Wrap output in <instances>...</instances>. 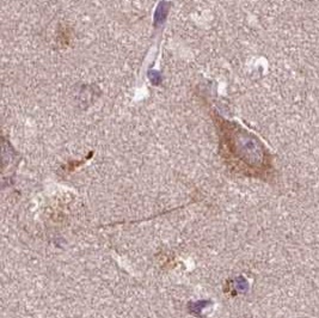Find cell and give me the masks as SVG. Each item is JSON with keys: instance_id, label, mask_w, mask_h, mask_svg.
I'll return each instance as SVG.
<instances>
[{"instance_id": "1", "label": "cell", "mask_w": 319, "mask_h": 318, "mask_svg": "<svg viewBox=\"0 0 319 318\" xmlns=\"http://www.w3.org/2000/svg\"><path fill=\"white\" fill-rule=\"evenodd\" d=\"M168 8H170V4L166 2H162L160 4L158 5L157 10H156L154 14V20H153V23H154V26H160L165 22V18L168 16Z\"/></svg>"}, {"instance_id": "2", "label": "cell", "mask_w": 319, "mask_h": 318, "mask_svg": "<svg viewBox=\"0 0 319 318\" xmlns=\"http://www.w3.org/2000/svg\"><path fill=\"white\" fill-rule=\"evenodd\" d=\"M148 77L150 79H151L152 84L153 85H159L162 82V76L160 73L157 72V71H150L148 72Z\"/></svg>"}]
</instances>
